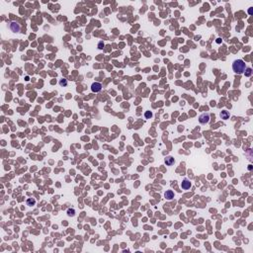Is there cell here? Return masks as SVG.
<instances>
[{"mask_svg": "<svg viewBox=\"0 0 253 253\" xmlns=\"http://www.w3.org/2000/svg\"><path fill=\"white\" fill-rule=\"evenodd\" d=\"M67 215L69 217H74L75 216V210L74 209H68L67 210Z\"/></svg>", "mask_w": 253, "mask_h": 253, "instance_id": "cell-11", "label": "cell"}, {"mask_svg": "<svg viewBox=\"0 0 253 253\" xmlns=\"http://www.w3.org/2000/svg\"><path fill=\"white\" fill-rule=\"evenodd\" d=\"M174 162H175V160H174V158L172 156H166V158H165V164L166 165L171 166Z\"/></svg>", "mask_w": 253, "mask_h": 253, "instance_id": "cell-7", "label": "cell"}, {"mask_svg": "<svg viewBox=\"0 0 253 253\" xmlns=\"http://www.w3.org/2000/svg\"><path fill=\"white\" fill-rule=\"evenodd\" d=\"M220 116H221L222 119H223V120H227L228 118H229V113H228L227 111H222V112H221V114H220Z\"/></svg>", "mask_w": 253, "mask_h": 253, "instance_id": "cell-8", "label": "cell"}, {"mask_svg": "<svg viewBox=\"0 0 253 253\" xmlns=\"http://www.w3.org/2000/svg\"><path fill=\"white\" fill-rule=\"evenodd\" d=\"M164 197H165V199L168 200V201H172L174 199V193L172 192L171 190H167L166 192L164 193Z\"/></svg>", "mask_w": 253, "mask_h": 253, "instance_id": "cell-6", "label": "cell"}, {"mask_svg": "<svg viewBox=\"0 0 253 253\" xmlns=\"http://www.w3.org/2000/svg\"><path fill=\"white\" fill-rule=\"evenodd\" d=\"M59 85H60V86H66V85H67V80L64 79V78L60 79V81H59Z\"/></svg>", "mask_w": 253, "mask_h": 253, "instance_id": "cell-13", "label": "cell"}, {"mask_svg": "<svg viewBox=\"0 0 253 253\" xmlns=\"http://www.w3.org/2000/svg\"><path fill=\"white\" fill-rule=\"evenodd\" d=\"M35 204H36V200L34 199V198H30V199H28L27 200V205L28 206H35Z\"/></svg>", "mask_w": 253, "mask_h": 253, "instance_id": "cell-10", "label": "cell"}, {"mask_svg": "<svg viewBox=\"0 0 253 253\" xmlns=\"http://www.w3.org/2000/svg\"><path fill=\"white\" fill-rule=\"evenodd\" d=\"M144 117H145V119H150V118L152 117V113H151L150 111H146L144 113Z\"/></svg>", "mask_w": 253, "mask_h": 253, "instance_id": "cell-12", "label": "cell"}, {"mask_svg": "<svg viewBox=\"0 0 253 253\" xmlns=\"http://www.w3.org/2000/svg\"><path fill=\"white\" fill-rule=\"evenodd\" d=\"M98 48H99L100 49H102L104 48V43H103V42H100V43L98 44Z\"/></svg>", "mask_w": 253, "mask_h": 253, "instance_id": "cell-14", "label": "cell"}, {"mask_svg": "<svg viewBox=\"0 0 253 253\" xmlns=\"http://www.w3.org/2000/svg\"><path fill=\"white\" fill-rule=\"evenodd\" d=\"M191 186H192V184H191V181L189 179H187V178H185L183 181H182V183H181V188L183 189V190H188V189H190L191 188Z\"/></svg>", "mask_w": 253, "mask_h": 253, "instance_id": "cell-5", "label": "cell"}, {"mask_svg": "<svg viewBox=\"0 0 253 253\" xmlns=\"http://www.w3.org/2000/svg\"><path fill=\"white\" fill-rule=\"evenodd\" d=\"M9 28H10V30L14 33H18L21 30V27L17 22H11L10 25H9Z\"/></svg>", "mask_w": 253, "mask_h": 253, "instance_id": "cell-3", "label": "cell"}, {"mask_svg": "<svg viewBox=\"0 0 253 253\" xmlns=\"http://www.w3.org/2000/svg\"><path fill=\"white\" fill-rule=\"evenodd\" d=\"M217 44H221V43H222V39H217Z\"/></svg>", "mask_w": 253, "mask_h": 253, "instance_id": "cell-15", "label": "cell"}, {"mask_svg": "<svg viewBox=\"0 0 253 253\" xmlns=\"http://www.w3.org/2000/svg\"><path fill=\"white\" fill-rule=\"evenodd\" d=\"M210 119H211V116L209 113H203L199 117V122H200V124L205 125V124H208L210 122Z\"/></svg>", "mask_w": 253, "mask_h": 253, "instance_id": "cell-2", "label": "cell"}, {"mask_svg": "<svg viewBox=\"0 0 253 253\" xmlns=\"http://www.w3.org/2000/svg\"><path fill=\"white\" fill-rule=\"evenodd\" d=\"M252 72H253V71H252V68H251V67H246L243 73L245 74L246 77H249V76L252 75Z\"/></svg>", "mask_w": 253, "mask_h": 253, "instance_id": "cell-9", "label": "cell"}, {"mask_svg": "<svg viewBox=\"0 0 253 253\" xmlns=\"http://www.w3.org/2000/svg\"><path fill=\"white\" fill-rule=\"evenodd\" d=\"M91 90L95 93L100 92L101 90H102V84L99 83V82H94L91 85Z\"/></svg>", "mask_w": 253, "mask_h": 253, "instance_id": "cell-4", "label": "cell"}, {"mask_svg": "<svg viewBox=\"0 0 253 253\" xmlns=\"http://www.w3.org/2000/svg\"><path fill=\"white\" fill-rule=\"evenodd\" d=\"M245 68H246V64H245V62L242 59H236V60L233 61L232 69H233V71L235 72V73H237V74L243 73Z\"/></svg>", "mask_w": 253, "mask_h": 253, "instance_id": "cell-1", "label": "cell"}]
</instances>
